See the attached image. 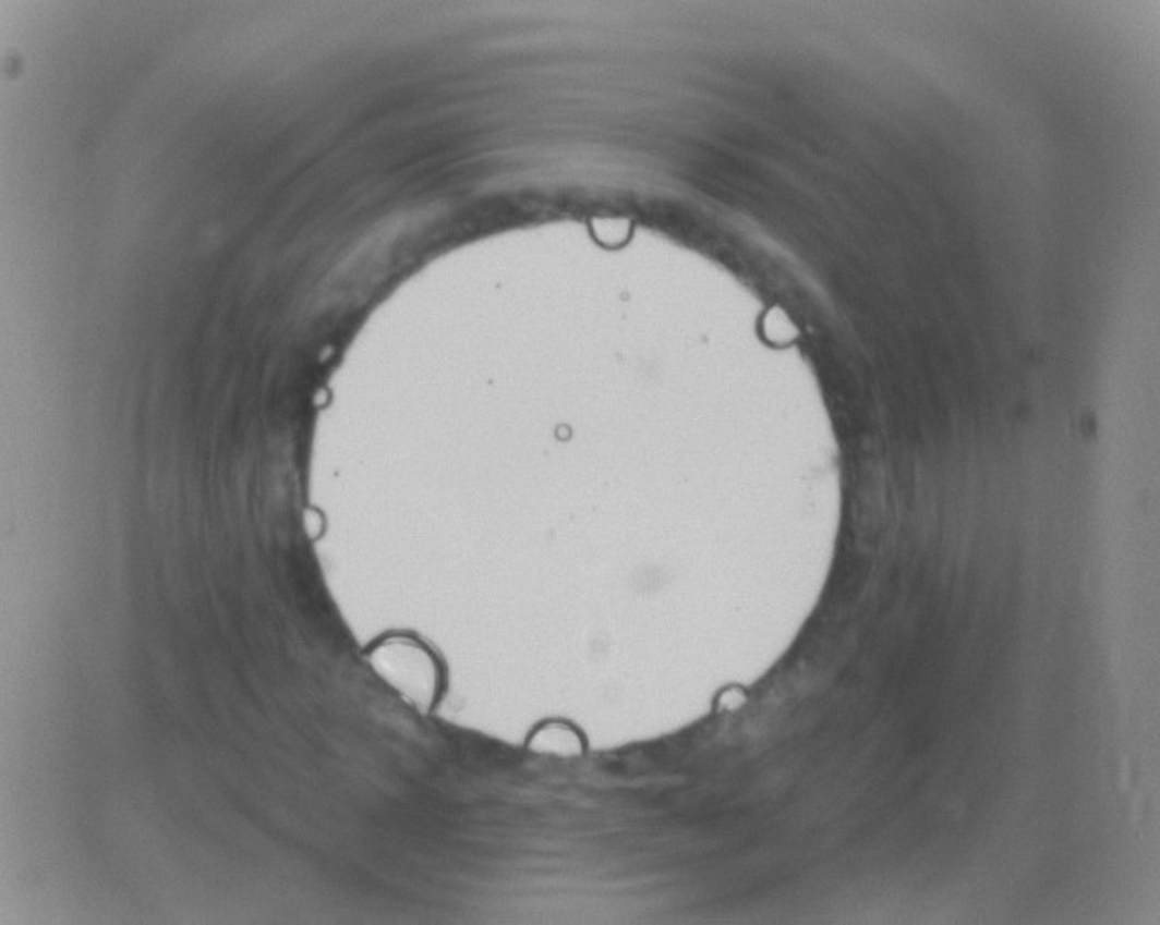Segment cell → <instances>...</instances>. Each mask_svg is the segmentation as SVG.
<instances>
[{
	"label": "cell",
	"instance_id": "cell-2",
	"mask_svg": "<svg viewBox=\"0 0 1160 925\" xmlns=\"http://www.w3.org/2000/svg\"><path fill=\"white\" fill-rule=\"evenodd\" d=\"M529 750L555 757H579L584 753V740L566 723L552 722L534 731Z\"/></svg>",
	"mask_w": 1160,
	"mask_h": 925
},
{
	"label": "cell",
	"instance_id": "cell-1",
	"mask_svg": "<svg viewBox=\"0 0 1160 925\" xmlns=\"http://www.w3.org/2000/svg\"><path fill=\"white\" fill-rule=\"evenodd\" d=\"M373 670L388 685L415 705L432 702L435 691V669L428 654L415 641L386 640L370 654Z\"/></svg>",
	"mask_w": 1160,
	"mask_h": 925
},
{
	"label": "cell",
	"instance_id": "cell-3",
	"mask_svg": "<svg viewBox=\"0 0 1160 925\" xmlns=\"http://www.w3.org/2000/svg\"><path fill=\"white\" fill-rule=\"evenodd\" d=\"M748 704V693L740 687H729L722 691L716 698V709L722 713H735Z\"/></svg>",
	"mask_w": 1160,
	"mask_h": 925
}]
</instances>
